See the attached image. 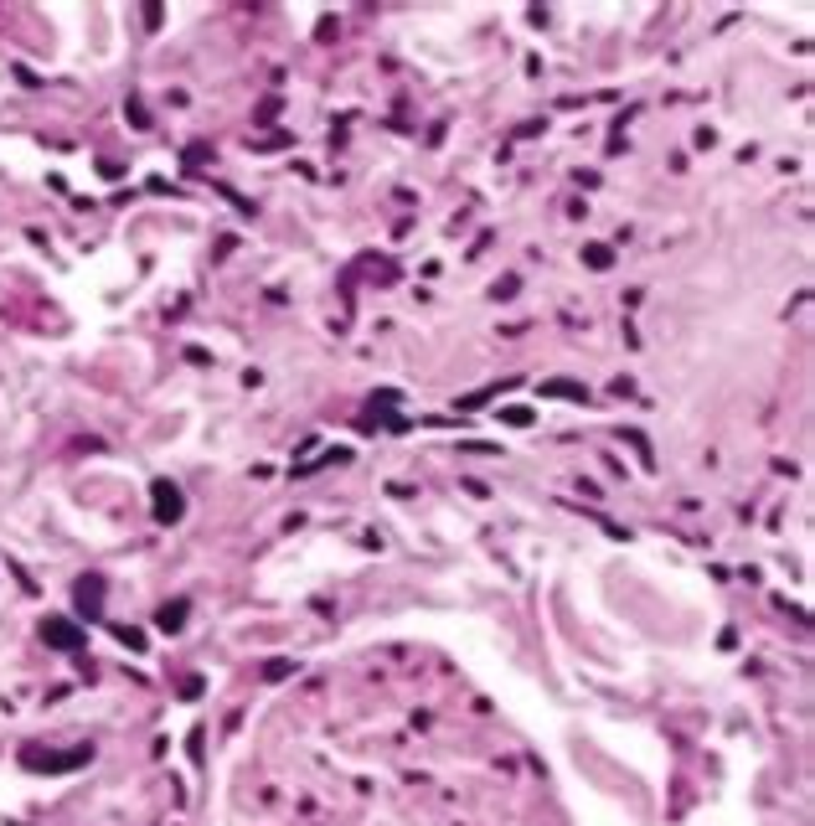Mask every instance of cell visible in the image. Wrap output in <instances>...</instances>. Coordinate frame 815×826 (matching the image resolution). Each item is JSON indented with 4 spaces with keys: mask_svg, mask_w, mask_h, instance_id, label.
I'll return each instance as SVG.
<instances>
[{
    "mask_svg": "<svg viewBox=\"0 0 815 826\" xmlns=\"http://www.w3.org/2000/svg\"><path fill=\"white\" fill-rule=\"evenodd\" d=\"M93 759V749H73V754H52V749H36V744H26L21 749V765L26 770H47V775H62V770H78V765H88Z\"/></svg>",
    "mask_w": 815,
    "mask_h": 826,
    "instance_id": "obj_1",
    "label": "cell"
},
{
    "mask_svg": "<svg viewBox=\"0 0 815 826\" xmlns=\"http://www.w3.org/2000/svg\"><path fill=\"white\" fill-rule=\"evenodd\" d=\"M41 641H47V646H57V651H78V646H83V625H73V620L52 615V620H41Z\"/></svg>",
    "mask_w": 815,
    "mask_h": 826,
    "instance_id": "obj_2",
    "label": "cell"
},
{
    "mask_svg": "<svg viewBox=\"0 0 815 826\" xmlns=\"http://www.w3.org/2000/svg\"><path fill=\"white\" fill-rule=\"evenodd\" d=\"M186 501H181V486L170 481H155V521H181Z\"/></svg>",
    "mask_w": 815,
    "mask_h": 826,
    "instance_id": "obj_3",
    "label": "cell"
},
{
    "mask_svg": "<svg viewBox=\"0 0 815 826\" xmlns=\"http://www.w3.org/2000/svg\"><path fill=\"white\" fill-rule=\"evenodd\" d=\"M78 604L88 620H98V604H103V578H83L78 583Z\"/></svg>",
    "mask_w": 815,
    "mask_h": 826,
    "instance_id": "obj_4",
    "label": "cell"
},
{
    "mask_svg": "<svg viewBox=\"0 0 815 826\" xmlns=\"http://www.w3.org/2000/svg\"><path fill=\"white\" fill-rule=\"evenodd\" d=\"M186 610H191L186 599H170V604H160V615H155V625H160V630H170V636H175V630L186 625Z\"/></svg>",
    "mask_w": 815,
    "mask_h": 826,
    "instance_id": "obj_5",
    "label": "cell"
},
{
    "mask_svg": "<svg viewBox=\"0 0 815 826\" xmlns=\"http://www.w3.org/2000/svg\"><path fill=\"white\" fill-rule=\"evenodd\" d=\"M547 393H553V398H588L578 382H547Z\"/></svg>",
    "mask_w": 815,
    "mask_h": 826,
    "instance_id": "obj_6",
    "label": "cell"
},
{
    "mask_svg": "<svg viewBox=\"0 0 815 826\" xmlns=\"http://www.w3.org/2000/svg\"><path fill=\"white\" fill-rule=\"evenodd\" d=\"M129 119H135V129H150V114H145L140 98H129Z\"/></svg>",
    "mask_w": 815,
    "mask_h": 826,
    "instance_id": "obj_7",
    "label": "cell"
},
{
    "mask_svg": "<svg viewBox=\"0 0 815 826\" xmlns=\"http://www.w3.org/2000/svg\"><path fill=\"white\" fill-rule=\"evenodd\" d=\"M588 264H593V269H609L614 258H609V248H599V243H593V248H588Z\"/></svg>",
    "mask_w": 815,
    "mask_h": 826,
    "instance_id": "obj_8",
    "label": "cell"
},
{
    "mask_svg": "<svg viewBox=\"0 0 815 826\" xmlns=\"http://www.w3.org/2000/svg\"><path fill=\"white\" fill-rule=\"evenodd\" d=\"M119 641H124V646H135V651L145 646V636H140V630H129V625H119Z\"/></svg>",
    "mask_w": 815,
    "mask_h": 826,
    "instance_id": "obj_9",
    "label": "cell"
}]
</instances>
